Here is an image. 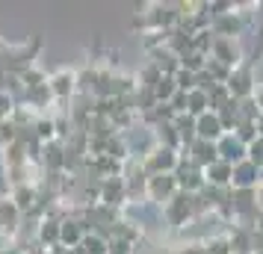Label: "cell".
Instances as JSON below:
<instances>
[{
    "mask_svg": "<svg viewBox=\"0 0 263 254\" xmlns=\"http://www.w3.org/2000/svg\"><path fill=\"white\" fill-rule=\"evenodd\" d=\"M178 166H180V151H172V148H163V145H154L142 157V169L148 178H154V174H175Z\"/></svg>",
    "mask_w": 263,
    "mask_h": 254,
    "instance_id": "obj_1",
    "label": "cell"
},
{
    "mask_svg": "<svg viewBox=\"0 0 263 254\" xmlns=\"http://www.w3.org/2000/svg\"><path fill=\"white\" fill-rule=\"evenodd\" d=\"M178 192H180V186H178L175 174H154L145 183V201L154 207H166Z\"/></svg>",
    "mask_w": 263,
    "mask_h": 254,
    "instance_id": "obj_2",
    "label": "cell"
},
{
    "mask_svg": "<svg viewBox=\"0 0 263 254\" xmlns=\"http://www.w3.org/2000/svg\"><path fill=\"white\" fill-rule=\"evenodd\" d=\"M210 60L225 65L231 71H237L239 65H246V53L239 38H213V48H210Z\"/></svg>",
    "mask_w": 263,
    "mask_h": 254,
    "instance_id": "obj_3",
    "label": "cell"
},
{
    "mask_svg": "<svg viewBox=\"0 0 263 254\" xmlns=\"http://www.w3.org/2000/svg\"><path fill=\"white\" fill-rule=\"evenodd\" d=\"M225 86L237 101L254 97V92H257V71H254V62H246V65H239L237 71H231V80H228Z\"/></svg>",
    "mask_w": 263,
    "mask_h": 254,
    "instance_id": "obj_4",
    "label": "cell"
},
{
    "mask_svg": "<svg viewBox=\"0 0 263 254\" xmlns=\"http://www.w3.org/2000/svg\"><path fill=\"white\" fill-rule=\"evenodd\" d=\"M48 89L53 101H71L77 92H80V80H77V71L74 68H57V71L48 77Z\"/></svg>",
    "mask_w": 263,
    "mask_h": 254,
    "instance_id": "obj_5",
    "label": "cell"
},
{
    "mask_svg": "<svg viewBox=\"0 0 263 254\" xmlns=\"http://www.w3.org/2000/svg\"><path fill=\"white\" fill-rule=\"evenodd\" d=\"M242 9V6H239ZM228 12V15H219L210 21V33L216 38H242L246 33V12Z\"/></svg>",
    "mask_w": 263,
    "mask_h": 254,
    "instance_id": "obj_6",
    "label": "cell"
},
{
    "mask_svg": "<svg viewBox=\"0 0 263 254\" xmlns=\"http://www.w3.org/2000/svg\"><path fill=\"white\" fill-rule=\"evenodd\" d=\"M260 181H263L260 169H257L254 163H249V160H242V163L234 166V181H231V189H254Z\"/></svg>",
    "mask_w": 263,
    "mask_h": 254,
    "instance_id": "obj_7",
    "label": "cell"
},
{
    "mask_svg": "<svg viewBox=\"0 0 263 254\" xmlns=\"http://www.w3.org/2000/svg\"><path fill=\"white\" fill-rule=\"evenodd\" d=\"M204 181L207 186H216V189H231V181H234V166L225 163V160H216L213 166L204 169Z\"/></svg>",
    "mask_w": 263,
    "mask_h": 254,
    "instance_id": "obj_8",
    "label": "cell"
},
{
    "mask_svg": "<svg viewBox=\"0 0 263 254\" xmlns=\"http://www.w3.org/2000/svg\"><path fill=\"white\" fill-rule=\"evenodd\" d=\"M225 124H222V119H219V112H204V115H198V139H204V142H219L222 136H225Z\"/></svg>",
    "mask_w": 263,
    "mask_h": 254,
    "instance_id": "obj_9",
    "label": "cell"
},
{
    "mask_svg": "<svg viewBox=\"0 0 263 254\" xmlns=\"http://www.w3.org/2000/svg\"><path fill=\"white\" fill-rule=\"evenodd\" d=\"M216 151H219V160H225V163H231V166H237V163L246 160V145H242L234 133L222 136V139L216 142Z\"/></svg>",
    "mask_w": 263,
    "mask_h": 254,
    "instance_id": "obj_10",
    "label": "cell"
},
{
    "mask_svg": "<svg viewBox=\"0 0 263 254\" xmlns=\"http://www.w3.org/2000/svg\"><path fill=\"white\" fill-rule=\"evenodd\" d=\"M186 112L190 115H204V112H210V92H204V89H192L190 95H186Z\"/></svg>",
    "mask_w": 263,
    "mask_h": 254,
    "instance_id": "obj_11",
    "label": "cell"
},
{
    "mask_svg": "<svg viewBox=\"0 0 263 254\" xmlns=\"http://www.w3.org/2000/svg\"><path fill=\"white\" fill-rule=\"evenodd\" d=\"M204 248H207V254H234V248H231V242H228L225 233H222V237L204 240Z\"/></svg>",
    "mask_w": 263,
    "mask_h": 254,
    "instance_id": "obj_12",
    "label": "cell"
},
{
    "mask_svg": "<svg viewBox=\"0 0 263 254\" xmlns=\"http://www.w3.org/2000/svg\"><path fill=\"white\" fill-rule=\"evenodd\" d=\"M246 160H249V163H254V166L263 171V136H257V139L246 148Z\"/></svg>",
    "mask_w": 263,
    "mask_h": 254,
    "instance_id": "obj_13",
    "label": "cell"
},
{
    "mask_svg": "<svg viewBox=\"0 0 263 254\" xmlns=\"http://www.w3.org/2000/svg\"><path fill=\"white\" fill-rule=\"evenodd\" d=\"M109 254H133V248H136V242L130 240H121V237H109Z\"/></svg>",
    "mask_w": 263,
    "mask_h": 254,
    "instance_id": "obj_14",
    "label": "cell"
},
{
    "mask_svg": "<svg viewBox=\"0 0 263 254\" xmlns=\"http://www.w3.org/2000/svg\"><path fill=\"white\" fill-rule=\"evenodd\" d=\"M178 254H207V248H204V242L190 240V242H180L178 245Z\"/></svg>",
    "mask_w": 263,
    "mask_h": 254,
    "instance_id": "obj_15",
    "label": "cell"
},
{
    "mask_svg": "<svg viewBox=\"0 0 263 254\" xmlns=\"http://www.w3.org/2000/svg\"><path fill=\"white\" fill-rule=\"evenodd\" d=\"M254 207H257V213H263V181L254 186Z\"/></svg>",
    "mask_w": 263,
    "mask_h": 254,
    "instance_id": "obj_16",
    "label": "cell"
},
{
    "mask_svg": "<svg viewBox=\"0 0 263 254\" xmlns=\"http://www.w3.org/2000/svg\"><path fill=\"white\" fill-rule=\"evenodd\" d=\"M254 233H260V237H263V213L257 216V222H254Z\"/></svg>",
    "mask_w": 263,
    "mask_h": 254,
    "instance_id": "obj_17",
    "label": "cell"
},
{
    "mask_svg": "<svg viewBox=\"0 0 263 254\" xmlns=\"http://www.w3.org/2000/svg\"><path fill=\"white\" fill-rule=\"evenodd\" d=\"M234 254H251V251H234Z\"/></svg>",
    "mask_w": 263,
    "mask_h": 254,
    "instance_id": "obj_18",
    "label": "cell"
}]
</instances>
